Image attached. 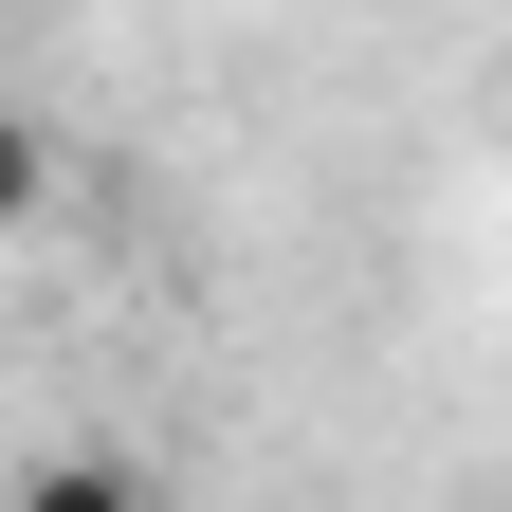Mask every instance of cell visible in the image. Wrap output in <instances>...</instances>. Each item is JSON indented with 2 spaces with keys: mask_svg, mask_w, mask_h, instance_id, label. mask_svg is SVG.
<instances>
[{
  "mask_svg": "<svg viewBox=\"0 0 512 512\" xmlns=\"http://www.w3.org/2000/svg\"><path fill=\"white\" fill-rule=\"evenodd\" d=\"M37 220H55V128L0 110V238H37Z\"/></svg>",
  "mask_w": 512,
  "mask_h": 512,
  "instance_id": "2",
  "label": "cell"
},
{
  "mask_svg": "<svg viewBox=\"0 0 512 512\" xmlns=\"http://www.w3.org/2000/svg\"><path fill=\"white\" fill-rule=\"evenodd\" d=\"M0 512H165V494H147V458H37Z\"/></svg>",
  "mask_w": 512,
  "mask_h": 512,
  "instance_id": "1",
  "label": "cell"
}]
</instances>
